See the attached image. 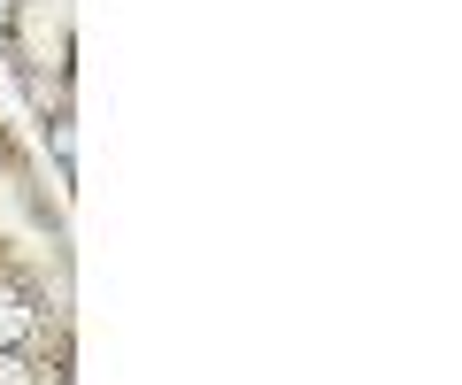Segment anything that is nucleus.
I'll use <instances>...</instances> for the list:
<instances>
[{
	"mask_svg": "<svg viewBox=\"0 0 462 385\" xmlns=\"http://www.w3.org/2000/svg\"><path fill=\"white\" fill-rule=\"evenodd\" d=\"M0 347L78 378V254L69 193L47 185L39 147L0 116Z\"/></svg>",
	"mask_w": 462,
	"mask_h": 385,
	"instance_id": "obj_1",
	"label": "nucleus"
},
{
	"mask_svg": "<svg viewBox=\"0 0 462 385\" xmlns=\"http://www.w3.org/2000/svg\"><path fill=\"white\" fill-rule=\"evenodd\" d=\"M0 69L54 154V185L78 178V0H0Z\"/></svg>",
	"mask_w": 462,
	"mask_h": 385,
	"instance_id": "obj_2",
	"label": "nucleus"
}]
</instances>
